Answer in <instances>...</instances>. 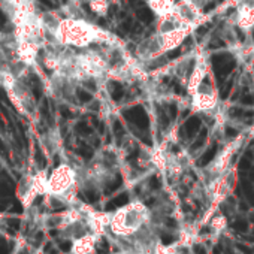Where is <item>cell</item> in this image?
<instances>
[{"mask_svg":"<svg viewBox=\"0 0 254 254\" xmlns=\"http://www.w3.org/2000/svg\"><path fill=\"white\" fill-rule=\"evenodd\" d=\"M69 48L82 50L100 44H115L120 42L117 36L99 26L87 21L85 18H62L53 41Z\"/></svg>","mask_w":254,"mask_h":254,"instance_id":"6da1fadb","label":"cell"},{"mask_svg":"<svg viewBox=\"0 0 254 254\" xmlns=\"http://www.w3.org/2000/svg\"><path fill=\"white\" fill-rule=\"evenodd\" d=\"M78 169L69 163L59 165L48 177L47 197L60 205H73L76 202Z\"/></svg>","mask_w":254,"mask_h":254,"instance_id":"7a4b0ae2","label":"cell"},{"mask_svg":"<svg viewBox=\"0 0 254 254\" xmlns=\"http://www.w3.org/2000/svg\"><path fill=\"white\" fill-rule=\"evenodd\" d=\"M151 212L142 202H132L111 214V230L120 236H130L148 224Z\"/></svg>","mask_w":254,"mask_h":254,"instance_id":"3957f363","label":"cell"},{"mask_svg":"<svg viewBox=\"0 0 254 254\" xmlns=\"http://www.w3.org/2000/svg\"><path fill=\"white\" fill-rule=\"evenodd\" d=\"M190 105L193 111L200 112L206 117H211V114L217 109L220 105L218 93L214 88L211 82H206V79L197 87V90L190 94Z\"/></svg>","mask_w":254,"mask_h":254,"instance_id":"277c9868","label":"cell"},{"mask_svg":"<svg viewBox=\"0 0 254 254\" xmlns=\"http://www.w3.org/2000/svg\"><path fill=\"white\" fill-rule=\"evenodd\" d=\"M208 75H209L208 57L203 51L197 50L196 57H194V63H193V69H191V72L187 78V82H186V88H187L189 96L197 90V87L208 78Z\"/></svg>","mask_w":254,"mask_h":254,"instance_id":"5b68a950","label":"cell"},{"mask_svg":"<svg viewBox=\"0 0 254 254\" xmlns=\"http://www.w3.org/2000/svg\"><path fill=\"white\" fill-rule=\"evenodd\" d=\"M232 24L244 33L254 29V0H238Z\"/></svg>","mask_w":254,"mask_h":254,"instance_id":"8992f818","label":"cell"},{"mask_svg":"<svg viewBox=\"0 0 254 254\" xmlns=\"http://www.w3.org/2000/svg\"><path fill=\"white\" fill-rule=\"evenodd\" d=\"M172 14L178 18V21L183 26H187L191 29H194L203 20L202 9L196 8L194 5H191L189 2H181V0H177V5H175V9Z\"/></svg>","mask_w":254,"mask_h":254,"instance_id":"52a82bcc","label":"cell"},{"mask_svg":"<svg viewBox=\"0 0 254 254\" xmlns=\"http://www.w3.org/2000/svg\"><path fill=\"white\" fill-rule=\"evenodd\" d=\"M99 235L96 233H85L73 241L72 245V254H91L96 247Z\"/></svg>","mask_w":254,"mask_h":254,"instance_id":"ba28073f","label":"cell"},{"mask_svg":"<svg viewBox=\"0 0 254 254\" xmlns=\"http://www.w3.org/2000/svg\"><path fill=\"white\" fill-rule=\"evenodd\" d=\"M147 5L156 14L157 18H163L174 12L177 0H147Z\"/></svg>","mask_w":254,"mask_h":254,"instance_id":"9c48e42d","label":"cell"},{"mask_svg":"<svg viewBox=\"0 0 254 254\" xmlns=\"http://www.w3.org/2000/svg\"><path fill=\"white\" fill-rule=\"evenodd\" d=\"M32 2H35V0H0V6L8 14L9 18H12L21 8L27 6Z\"/></svg>","mask_w":254,"mask_h":254,"instance_id":"30bf717a","label":"cell"},{"mask_svg":"<svg viewBox=\"0 0 254 254\" xmlns=\"http://www.w3.org/2000/svg\"><path fill=\"white\" fill-rule=\"evenodd\" d=\"M88 6L96 15L103 17L109 9V2L108 0H88Z\"/></svg>","mask_w":254,"mask_h":254,"instance_id":"8fae6325","label":"cell"},{"mask_svg":"<svg viewBox=\"0 0 254 254\" xmlns=\"http://www.w3.org/2000/svg\"><path fill=\"white\" fill-rule=\"evenodd\" d=\"M181 2H189V3L194 5L196 8L203 9V8L209 3V0H181Z\"/></svg>","mask_w":254,"mask_h":254,"instance_id":"7c38bea8","label":"cell"}]
</instances>
